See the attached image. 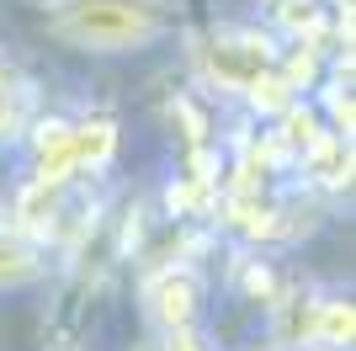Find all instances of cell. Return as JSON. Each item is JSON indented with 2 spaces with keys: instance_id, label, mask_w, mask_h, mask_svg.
Returning a JSON list of instances; mask_svg holds the SVG:
<instances>
[{
  "instance_id": "7c38bea8",
  "label": "cell",
  "mask_w": 356,
  "mask_h": 351,
  "mask_svg": "<svg viewBox=\"0 0 356 351\" xmlns=\"http://www.w3.org/2000/svg\"><path fill=\"white\" fill-rule=\"evenodd\" d=\"M170 351H197V341H186V336H181V341H176Z\"/></svg>"
},
{
  "instance_id": "5b68a950",
  "label": "cell",
  "mask_w": 356,
  "mask_h": 351,
  "mask_svg": "<svg viewBox=\"0 0 356 351\" xmlns=\"http://www.w3.org/2000/svg\"><path fill=\"white\" fill-rule=\"evenodd\" d=\"M38 272V256H32L27 240H16V234H0V288H16V282H27Z\"/></svg>"
},
{
  "instance_id": "6da1fadb",
  "label": "cell",
  "mask_w": 356,
  "mask_h": 351,
  "mask_svg": "<svg viewBox=\"0 0 356 351\" xmlns=\"http://www.w3.org/2000/svg\"><path fill=\"white\" fill-rule=\"evenodd\" d=\"M54 32L74 48L118 54V48H144L165 32L160 0H59Z\"/></svg>"
},
{
  "instance_id": "30bf717a",
  "label": "cell",
  "mask_w": 356,
  "mask_h": 351,
  "mask_svg": "<svg viewBox=\"0 0 356 351\" xmlns=\"http://www.w3.org/2000/svg\"><path fill=\"white\" fill-rule=\"evenodd\" d=\"M287 128H293V139L314 144V117H309V112H293V107H287Z\"/></svg>"
},
{
  "instance_id": "8992f818",
  "label": "cell",
  "mask_w": 356,
  "mask_h": 351,
  "mask_svg": "<svg viewBox=\"0 0 356 351\" xmlns=\"http://www.w3.org/2000/svg\"><path fill=\"white\" fill-rule=\"evenodd\" d=\"M314 171L325 176V181H346V171H351V155H346L341 139H314Z\"/></svg>"
},
{
  "instance_id": "52a82bcc",
  "label": "cell",
  "mask_w": 356,
  "mask_h": 351,
  "mask_svg": "<svg viewBox=\"0 0 356 351\" xmlns=\"http://www.w3.org/2000/svg\"><path fill=\"white\" fill-rule=\"evenodd\" d=\"M351 330H356L351 304H325V309H319V341H330V346H346V341H351Z\"/></svg>"
},
{
  "instance_id": "3957f363",
  "label": "cell",
  "mask_w": 356,
  "mask_h": 351,
  "mask_svg": "<svg viewBox=\"0 0 356 351\" xmlns=\"http://www.w3.org/2000/svg\"><path fill=\"white\" fill-rule=\"evenodd\" d=\"M149 304H154V314H160L165 325H186L192 309H197V282L186 277V272H170V277H160L149 288Z\"/></svg>"
},
{
  "instance_id": "8fae6325",
  "label": "cell",
  "mask_w": 356,
  "mask_h": 351,
  "mask_svg": "<svg viewBox=\"0 0 356 351\" xmlns=\"http://www.w3.org/2000/svg\"><path fill=\"white\" fill-rule=\"evenodd\" d=\"M11 128V86H6V75H0V133Z\"/></svg>"
},
{
  "instance_id": "9c48e42d",
  "label": "cell",
  "mask_w": 356,
  "mask_h": 351,
  "mask_svg": "<svg viewBox=\"0 0 356 351\" xmlns=\"http://www.w3.org/2000/svg\"><path fill=\"white\" fill-rule=\"evenodd\" d=\"M282 16L293 22V27H314V22H319V11H314V0H287V6H282Z\"/></svg>"
},
{
  "instance_id": "ba28073f",
  "label": "cell",
  "mask_w": 356,
  "mask_h": 351,
  "mask_svg": "<svg viewBox=\"0 0 356 351\" xmlns=\"http://www.w3.org/2000/svg\"><path fill=\"white\" fill-rule=\"evenodd\" d=\"M245 91H250V102H255V107L282 112V107H287V91H293V86H287V80H277V75H261V80H250Z\"/></svg>"
},
{
  "instance_id": "277c9868",
  "label": "cell",
  "mask_w": 356,
  "mask_h": 351,
  "mask_svg": "<svg viewBox=\"0 0 356 351\" xmlns=\"http://www.w3.org/2000/svg\"><path fill=\"white\" fill-rule=\"evenodd\" d=\"M118 144V128L112 123H86V128H70V160L74 165H90V160H106Z\"/></svg>"
},
{
  "instance_id": "7a4b0ae2",
  "label": "cell",
  "mask_w": 356,
  "mask_h": 351,
  "mask_svg": "<svg viewBox=\"0 0 356 351\" xmlns=\"http://www.w3.org/2000/svg\"><path fill=\"white\" fill-rule=\"evenodd\" d=\"M266 64H271L266 43H213L208 48V70L218 75V80H229V86H250V80H261Z\"/></svg>"
}]
</instances>
